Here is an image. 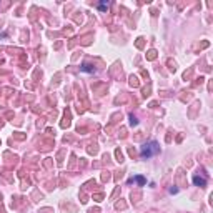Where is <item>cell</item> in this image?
Masks as SVG:
<instances>
[{"label":"cell","instance_id":"obj_1","mask_svg":"<svg viewBox=\"0 0 213 213\" xmlns=\"http://www.w3.org/2000/svg\"><path fill=\"white\" fill-rule=\"evenodd\" d=\"M160 152V147L157 142H150V143H145L142 147V157L143 158H150L153 155H157Z\"/></svg>","mask_w":213,"mask_h":213},{"label":"cell","instance_id":"obj_4","mask_svg":"<svg viewBox=\"0 0 213 213\" xmlns=\"http://www.w3.org/2000/svg\"><path fill=\"white\" fill-rule=\"evenodd\" d=\"M107 7H108V3H100V10H105Z\"/></svg>","mask_w":213,"mask_h":213},{"label":"cell","instance_id":"obj_3","mask_svg":"<svg viewBox=\"0 0 213 213\" xmlns=\"http://www.w3.org/2000/svg\"><path fill=\"white\" fill-rule=\"evenodd\" d=\"M135 180H137V182L140 183V185H143V183H145V178H143V177H137Z\"/></svg>","mask_w":213,"mask_h":213},{"label":"cell","instance_id":"obj_2","mask_svg":"<svg viewBox=\"0 0 213 213\" xmlns=\"http://www.w3.org/2000/svg\"><path fill=\"white\" fill-rule=\"evenodd\" d=\"M193 183H195L196 187H205V185H206V180H205L203 177L195 175V177H193Z\"/></svg>","mask_w":213,"mask_h":213}]
</instances>
